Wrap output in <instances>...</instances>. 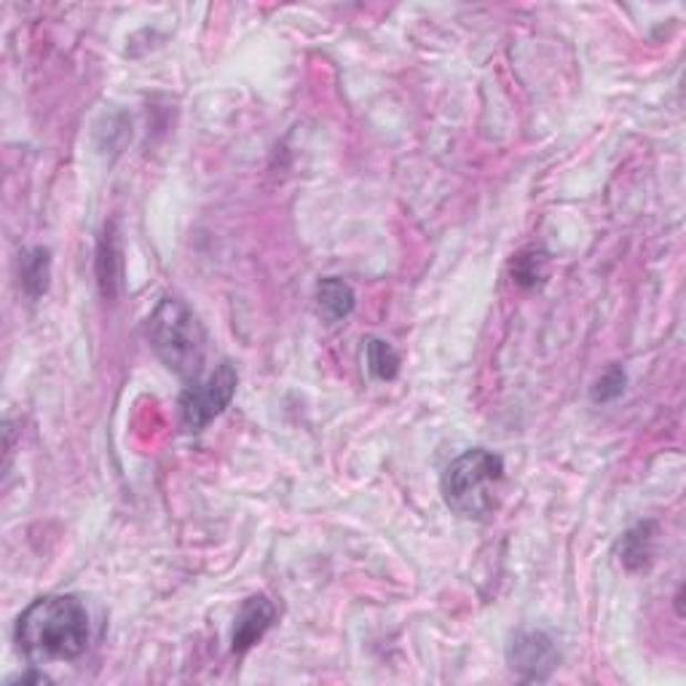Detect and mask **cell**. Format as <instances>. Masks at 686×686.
I'll list each match as a JSON object with an SVG mask.
<instances>
[{"label":"cell","instance_id":"6da1fadb","mask_svg":"<svg viewBox=\"0 0 686 686\" xmlns=\"http://www.w3.org/2000/svg\"><path fill=\"white\" fill-rule=\"evenodd\" d=\"M19 652L30 663L75 659L89 646V614L75 595H43L17 622Z\"/></svg>","mask_w":686,"mask_h":686},{"label":"cell","instance_id":"7a4b0ae2","mask_svg":"<svg viewBox=\"0 0 686 686\" xmlns=\"http://www.w3.org/2000/svg\"><path fill=\"white\" fill-rule=\"evenodd\" d=\"M147 341L166 368L194 383L204 373L207 330L181 298H164L147 317Z\"/></svg>","mask_w":686,"mask_h":686},{"label":"cell","instance_id":"3957f363","mask_svg":"<svg viewBox=\"0 0 686 686\" xmlns=\"http://www.w3.org/2000/svg\"><path fill=\"white\" fill-rule=\"evenodd\" d=\"M504 480V461L485 448L461 453L442 472L440 491L446 504L467 521H483L499 504V485Z\"/></svg>","mask_w":686,"mask_h":686},{"label":"cell","instance_id":"277c9868","mask_svg":"<svg viewBox=\"0 0 686 686\" xmlns=\"http://www.w3.org/2000/svg\"><path fill=\"white\" fill-rule=\"evenodd\" d=\"M236 368L223 360L209 376L188 383L181 395V424L185 432H202L209 421H215L236 392Z\"/></svg>","mask_w":686,"mask_h":686},{"label":"cell","instance_id":"5b68a950","mask_svg":"<svg viewBox=\"0 0 686 686\" xmlns=\"http://www.w3.org/2000/svg\"><path fill=\"white\" fill-rule=\"evenodd\" d=\"M557 654L553 638L540 631L518 633L510 644V668L525 682H544L557 668Z\"/></svg>","mask_w":686,"mask_h":686},{"label":"cell","instance_id":"8992f818","mask_svg":"<svg viewBox=\"0 0 686 686\" xmlns=\"http://www.w3.org/2000/svg\"><path fill=\"white\" fill-rule=\"evenodd\" d=\"M277 617V608L266 595H253L242 604L239 614L234 620V633H231V649L234 654H245L253 649L258 641L266 636L268 627L274 625Z\"/></svg>","mask_w":686,"mask_h":686},{"label":"cell","instance_id":"52a82bcc","mask_svg":"<svg viewBox=\"0 0 686 686\" xmlns=\"http://www.w3.org/2000/svg\"><path fill=\"white\" fill-rule=\"evenodd\" d=\"M317 304L327 319L341 322L355 311V290L344 279L327 277L317 285Z\"/></svg>","mask_w":686,"mask_h":686},{"label":"cell","instance_id":"ba28073f","mask_svg":"<svg viewBox=\"0 0 686 686\" xmlns=\"http://www.w3.org/2000/svg\"><path fill=\"white\" fill-rule=\"evenodd\" d=\"M365 360H368V370L381 381H392L400 370V357L395 355V349L381 338H370L365 346Z\"/></svg>","mask_w":686,"mask_h":686},{"label":"cell","instance_id":"9c48e42d","mask_svg":"<svg viewBox=\"0 0 686 686\" xmlns=\"http://www.w3.org/2000/svg\"><path fill=\"white\" fill-rule=\"evenodd\" d=\"M49 285V253L47 249H33L28 258H22V287L33 298L47 293Z\"/></svg>","mask_w":686,"mask_h":686},{"label":"cell","instance_id":"30bf717a","mask_svg":"<svg viewBox=\"0 0 686 686\" xmlns=\"http://www.w3.org/2000/svg\"><path fill=\"white\" fill-rule=\"evenodd\" d=\"M646 531H649V525H638V529L627 531V534L622 536V563H625L627 569H641L646 563V557H649L652 536L646 534Z\"/></svg>","mask_w":686,"mask_h":686},{"label":"cell","instance_id":"8fae6325","mask_svg":"<svg viewBox=\"0 0 686 686\" xmlns=\"http://www.w3.org/2000/svg\"><path fill=\"white\" fill-rule=\"evenodd\" d=\"M542 255H521L512 266V277L518 285H536V279L542 277Z\"/></svg>","mask_w":686,"mask_h":686},{"label":"cell","instance_id":"7c38bea8","mask_svg":"<svg viewBox=\"0 0 686 686\" xmlns=\"http://www.w3.org/2000/svg\"><path fill=\"white\" fill-rule=\"evenodd\" d=\"M622 389H625V373H622L620 368H612L604 378H601L598 383H595L593 400H595V402L614 400V397H620V395H622Z\"/></svg>","mask_w":686,"mask_h":686}]
</instances>
